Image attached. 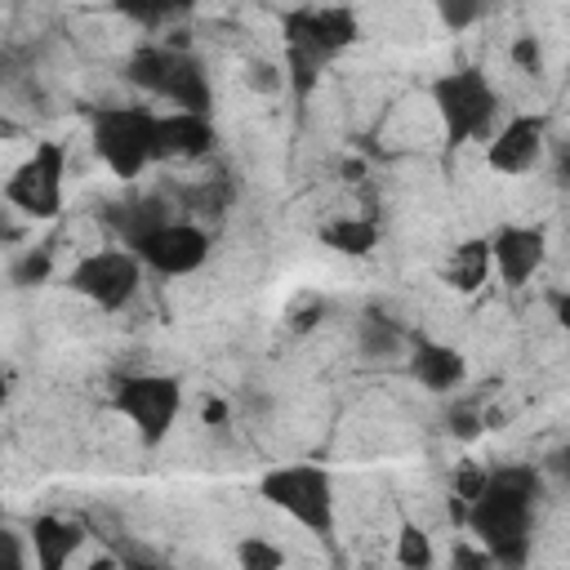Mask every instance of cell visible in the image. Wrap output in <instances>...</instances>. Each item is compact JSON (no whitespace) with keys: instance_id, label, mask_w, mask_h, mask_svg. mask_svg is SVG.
I'll return each instance as SVG.
<instances>
[{"instance_id":"4316f807","label":"cell","mask_w":570,"mask_h":570,"mask_svg":"<svg viewBox=\"0 0 570 570\" xmlns=\"http://www.w3.org/2000/svg\"><path fill=\"white\" fill-rule=\"evenodd\" d=\"M508 58H512V67L517 71H525V76H543V40L539 36H517L512 45H508Z\"/></svg>"},{"instance_id":"44dd1931","label":"cell","mask_w":570,"mask_h":570,"mask_svg":"<svg viewBox=\"0 0 570 570\" xmlns=\"http://www.w3.org/2000/svg\"><path fill=\"white\" fill-rule=\"evenodd\" d=\"M53 276V245L45 240V245H27L13 263H9V281L18 285V289H31V285H45Z\"/></svg>"},{"instance_id":"836d02e7","label":"cell","mask_w":570,"mask_h":570,"mask_svg":"<svg viewBox=\"0 0 570 570\" xmlns=\"http://www.w3.org/2000/svg\"><path fill=\"white\" fill-rule=\"evenodd\" d=\"M0 102H4V80H0ZM0 111H4V107H0Z\"/></svg>"},{"instance_id":"484cf974","label":"cell","mask_w":570,"mask_h":570,"mask_svg":"<svg viewBox=\"0 0 570 570\" xmlns=\"http://www.w3.org/2000/svg\"><path fill=\"white\" fill-rule=\"evenodd\" d=\"M445 432L468 445V441H476V436L485 432V414H481L476 405H463V401H459V405H450V414H445Z\"/></svg>"},{"instance_id":"1f68e13d","label":"cell","mask_w":570,"mask_h":570,"mask_svg":"<svg viewBox=\"0 0 570 570\" xmlns=\"http://www.w3.org/2000/svg\"><path fill=\"white\" fill-rule=\"evenodd\" d=\"M227 414H232V410H227L223 396H209V401L200 405V423H205V428H227Z\"/></svg>"},{"instance_id":"277c9868","label":"cell","mask_w":570,"mask_h":570,"mask_svg":"<svg viewBox=\"0 0 570 570\" xmlns=\"http://www.w3.org/2000/svg\"><path fill=\"white\" fill-rule=\"evenodd\" d=\"M89 147L111 178L138 183L156 165V107L147 102L98 107L89 116Z\"/></svg>"},{"instance_id":"ac0fdd59","label":"cell","mask_w":570,"mask_h":570,"mask_svg":"<svg viewBox=\"0 0 570 570\" xmlns=\"http://www.w3.org/2000/svg\"><path fill=\"white\" fill-rule=\"evenodd\" d=\"M316 236H321L325 249H334V254H343V258H365V254H374V245H379V223L365 218V214H338V218L321 223Z\"/></svg>"},{"instance_id":"5b68a950","label":"cell","mask_w":570,"mask_h":570,"mask_svg":"<svg viewBox=\"0 0 570 570\" xmlns=\"http://www.w3.org/2000/svg\"><path fill=\"white\" fill-rule=\"evenodd\" d=\"M67 142L40 138L4 178L0 200L27 223H53L67 200Z\"/></svg>"},{"instance_id":"7c38bea8","label":"cell","mask_w":570,"mask_h":570,"mask_svg":"<svg viewBox=\"0 0 570 570\" xmlns=\"http://www.w3.org/2000/svg\"><path fill=\"white\" fill-rule=\"evenodd\" d=\"M218 142L214 116H196V111H156V165L169 160H200L209 156Z\"/></svg>"},{"instance_id":"4dcf8cb0","label":"cell","mask_w":570,"mask_h":570,"mask_svg":"<svg viewBox=\"0 0 570 570\" xmlns=\"http://www.w3.org/2000/svg\"><path fill=\"white\" fill-rule=\"evenodd\" d=\"M450 566H459V570H490V552L476 543V548H468V543H459L454 552H450Z\"/></svg>"},{"instance_id":"8992f818","label":"cell","mask_w":570,"mask_h":570,"mask_svg":"<svg viewBox=\"0 0 570 570\" xmlns=\"http://www.w3.org/2000/svg\"><path fill=\"white\" fill-rule=\"evenodd\" d=\"M258 499L307 534H334V476L321 463H276L258 476Z\"/></svg>"},{"instance_id":"603a6c76","label":"cell","mask_w":570,"mask_h":570,"mask_svg":"<svg viewBox=\"0 0 570 570\" xmlns=\"http://www.w3.org/2000/svg\"><path fill=\"white\" fill-rule=\"evenodd\" d=\"M240 80H245V89L258 94V98H276V94H285V67H281L276 58H263V53L245 58Z\"/></svg>"},{"instance_id":"83f0119b","label":"cell","mask_w":570,"mask_h":570,"mask_svg":"<svg viewBox=\"0 0 570 570\" xmlns=\"http://www.w3.org/2000/svg\"><path fill=\"white\" fill-rule=\"evenodd\" d=\"M22 566H31V543H27V534L0 525V570H22Z\"/></svg>"},{"instance_id":"ffe728a7","label":"cell","mask_w":570,"mask_h":570,"mask_svg":"<svg viewBox=\"0 0 570 570\" xmlns=\"http://www.w3.org/2000/svg\"><path fill=\"white\" fill-rule=\"evenodd\" d=\"M169 62H174V45H138L129 58H125V80L147 94V98H160V85L169 76Z\"/></svg>"},{"instance_id":"4fadbf2b","label":"cell","mask_w":570,"mask_h":570,"mask_svg":"<svg viewBox=\"0 0 570 570\" xmlns=\"http://www.w3.org/2000/svg\"><path fill=\"white\" fill-rule=\"evenodd\" d=\"M405 374L423 392H454L468 379V361H463L459 347H450L441 338H410V347H405Z\"/></svg>"},{"instance_id":"9c48e42d","label":"cell","mask_w":570,"mask_h":570,"mask_svg":"<svg viewBox=\"0 0 570 570\" xmlns=\"http://www.w3.org/2000/svg\"><path fill=\"white\" fill-rule=\"evenodd\" d=\"M129 249H134V258L142 263V272H156V276H165V281H178V276H191V272H200L205 263H209V232L205 227H196L191 218H165V223H156V227H147V232H138V236H129L125 240Z\"/></svg>"},{"instance_id":"9a60e30c","label":"cell","mask_w":570,"mask_h":570,"mask_svg":"<svg viewBox=\"0 0 570 570\" xmlns=\"http://www.w3.org/2000/svg\"><path fill=\"white\" fill-rule=\"evenodd\" d=\"M85 539H89V534H85V525H80V521H71V517H53V512L36 517V521H31V530H27L31 561H36L40 570H62V566L80 552V543H85Z\"/></svg>"},{"instance_id":"d4e9b609","label":"cell","mask_w":570,"mask_h":570,"mask_svg":"<svg viewBox=\"0 0 570 570\" xmlns=\"http://www.w3.org/2000/svg\"><path fill=\"white\" fill-rule=\"evenodd\" d=\"M236 561H240L245 570H276V566H285V552H281L276 543L258 539V534H245V539L236 543Z\"/></svg>"},{"instance_id":"52a82bcc","label":"cell","mask_w":570,"mask_h":570,"mask_svg":"<svg viewBox=\"0 0 570 570\" xmlns=\"http://www.w3.org/2000/svg\"><path fill=\"white\" fill-rule=\"evenodd\" d=\"M111 410L134 428L142 450H156L183 414V383L174 374H125L111 387Z\"/></svg>"},{"instance_id":"ba28073f","label":"cell","mask_w":570,"mask_h":570,"mask_svg":"<svg viewBox=\"0 0 570 570\" xmlns=\"http://www.w3.org/2000/svg\"><path fill=\"white\" fill-rule=\"evenodd\" d=\"M62 285L98 312H125L142 289V263L129 245H98L67 267Z\"/></svg>"},{"instance_id":"7402d4cb","label":"cell","mask_w":570,"mask_h":570,"mask_svg":"<svg viewBox=\"0 0 570 570\" xmlns=\"http://www.w3.org/2000/svg\"><path fill=\"white\" fill-rule=\"evenodd\" d=\"M392 561H396V566H405V570H432V566H436V548H432L428 530H419L414 521H405V525H401V534H396Z\"/></svg>"},{"instance_id":"f546056e","label":"cell","mask_w":570,"mask_h":570,"mask_svg":"<svg viewBox=\"0 0 570 570\" xmlns=\"http://www.w3.org/2000/svg\"><path fill=\"white\" fill-rule=\"evenodd\" d=\"M27 240V218H18L4 200H0V249H9V245H22Z\"/></svg>"},{"instance_id":"6da1fadb","label":"cell","mask_w":570,"mask_h":570,"mask_svg":"<svg viewBox=\"0 0 570 570\" xmlns=\"http://www.w3.org/2000/svg\"><path fill=\"white\" fill-rule=\"evenodd\" d=\"M543 499V468L539 463H499L485 472L481 494L468 503V534L490 552V566L521 570L530 561L534 508Z\"/></svg>"},{"instance_id":"2e32d148","label":"cell","mask_w":570,"mask_h":570,"mask_svg":"<svg viewBox=\"0 0 570 570\" xmlns=\"http://www.w3.org/2000/svg\"><path fill=\"white\" fill-rule=\"evenodd\" d=\"M490 281V245L485 236H468L450 249V258L441 263V285L454 294H476Z\"/></svg>"},{"instance_id":"f1b7e54d","label":"cell","mask_w":570,"mask_h":570,"mask_svg":"<svg viewBox=\"0 0 570 570\" xmlns=\"http://www.w3.org/2000/svg\"><path fill=\"white\" fill-rule=\"evenodd\" d=\"M485 472H490V468L459 463V468H454V476H450V494H454V499H463V503H472V499L481 494V485H485Z\"/></svg>"},{"instance_id":"cb8c5ba5","label":"cell","mask_w":570,"mask_h":570,"mask_svg":"<svg viewBox=\"0 0 570 570\" xmlns=\"http://www.w3.org/2000/svg\"><path fill=\"white\" fill-rule=\"evenodd\" d=\"M432 9H436V18H441V27L459 36V31H472V27L485 18L490 0H432Z\"/></svg>"},{"instance_id":"d6a6232c","label":"cell","mask_w":570,"mask_h":570,"mask_svg":"<svg viewBox=\"0 0 570 570\" xmlns=\"http://www.w3.org/2000/svg\"><path fill=\"white\" fill-rule=\"evenodd\" d=\"M9 392H13V379H9V370H4V365H0V405H4V401H9Z\"/></svg>"},{"instance_id":"5bb4252c","label":"cell","mask_w":570,"mask_h":570,"mask_svg":"<svg viewBox=\"0 0 570 570\" xmlns=\"http://www.w3.org/2000/svg\"><path fill=\"white\" fill-rule=\"evenodd\" d=\"M156 102H165V107H174V111L214 116V85H209L205 62H200L191 49H174V62H169V76H165Z\"/></svg>"},{"instance_id":"30bf717a","label":"cell","mask_w":570,"mask_h":570,"mask_svg":"<svg viewBox=\"0 0 570 570\" xmlns=\"http://www.w3.org/2000/svg\"><path fill=\"white\" fill-rule=\"evenodd\" d=\"M543 147H548V116L543 111H512L485 138V165L503 178H517L543 160Z\"/></svg>"},{"instance_id":"e575fe53","label":"cell","mask_w":570,"mask_h":570,"mask_svg":"<svg viewBox=\"0 0 570 570\" xmlns=\"http://www.w3.org/2000/svg\"><path fill=\"white\" fill-rule=\"evenodd\" d=\"M298 4H303V0H298Z\"/></svg>"},{"instance_id":"7a4b0ae2","label":"cell","mask_w":570,"mask_h":570,"mask_svg":"<svg viewBox=\"0 0 570 570\" xmlns=\"http://www.w3.org/2000/svg\"><path fill=\"white\" fill-rule=\"evenodd\" d=\"M361 40V18L347 4H321V0H303L294 9H285L281 18V45H285V89L294 94V102H307L321 85V76L334 67L338 53H347Z\"/></svg>"},{"instance_id":"d6986e66","label":"cell","mask_w":570,"mask_h":570,"mask_svg":"<svg viewBox=\"0 0 570 570\" xmlns=\"http://www.w3.org/2000/svg\"><path fill=\"white\" fill-rule=\"evenodd\" d=\"M111 9L142 31H169L191 18L196 0H111Z\"/></svg>"},{"instance_id":"e0dca14e","label":"cell","mask_w":570,"mask_h":570,"mask_svg":"<svg viewBox=\"0 0 570 570\" xmlns=\"http://www.w3.org/2000/svg\"><path fill=\"white\" fill-rule=\"evenodd\" d=\"M405 347H410V334L387 312H365L356 321V356L361 361H370V365L396 361V356H405Z\"/></svg>"},{"instance_id":"3957f363","label":"cell","mask_w":570,"mask_h":570,"mask_svg":"<svg viewBox=\"0 0 570 570\" xmlns=\"http://www.w3.org/2000/svg\"><path fill=\"white\" fill-rule=\"evenodd\" d=\"M428 98L436 107V120H441V134H445L450 151H459L463 142H485L490 129L499 125V107H503L494 80L476 62H463V67H450V71L432 76Z\"/></svg>"},{"instance_id":"8fae6325","label":"cell","mask_w":570,"mask_h":570,"mask_svg":"<svg viewBox=\"0 0 570 570\" xmlns=\"http://www.w3.org/2000/svg\"><path fill=\"white\" fill-rule=\"evenodd\" d=\"M485 245H490V272H499L508 289H521L548 263V232L539 223H503L499 232L485 236Z\"/></svg>"}]
</instances>
